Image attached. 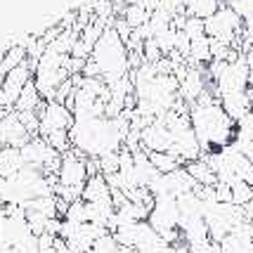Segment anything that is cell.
Listing matches in <instances>:
<instances>
[{"label":"cell","instance_id":"19","mask_svg":"<svg viewBox=\"0 0 253 253\" xmlns=\"http://www.w3.org/2000/svg\"><path fill=\"white\" fill-rule=\"evenodd\" d=\"M62 220H69V222H76V225H83V222H90V213H88V204L83 199H78L74 204H69L66 209L64 218Z\"/></svg>","mask_w":253,"mask_h":253},{"label":"cell","instance_id":"17","mask_svg":"<svg viewBox=\"0 0 253 253\" xmlns=\"http://www.w3.org/2000/svg\"><path fill=\"white\" fill-rule=\"evenodd\" d=\"M149 161H152V166H154L161 175L175 173L177 168H182V166H185L175 154H170V152H152V154H149Z\"/></svg>","mask_w":253,"mask_h":253},{"label":"cell","instance_id":"1","mask_svg":"<svg viewBox=\"0 0 253 253\" xmlns=\"http://www.w3.org/2000/svg\"><path fill=\"white\" fill-rule=\"evenodd\" d=\"M189 121H192V130L197 135V142L201 144L204 154L230 147L237 137V123L225 114L220 99L215 97L211 85L189 107Z\"/></svg>","mask_w":253,"mask_h":253},{"label":"cell","instance_id":"27","mask_svg":"<svg viewBox=\"0 0 253 253\" xmlns=\"http://www.w3.org/2000/svg\"><path fill=\"white\" fill-rule=\"evenodd\" d=\"M244 215H246V222H251L253 225V201L249 206H244Z\"/></svg>","mask_w":253,"mask_h":253},{"label":"cell","instance_id":"29","mask_svg":"<svg viewBox=\"0 0 253 253\" xmlns=\"http://www.w3.org/2000/svg\"><path fill=\"white\" fill-rule=\"evenodd\" d=\"M244 57H246V64H249V69L253 71V50H249V52H246Z\"/></svg>","mask_w":253,"mask_h":253},{"label":"cell","instance_id":"10","mask_svg":"<svg viewBox=\"0 0 253 253\" xmlns=\"http://www.w3.org/2000/svg\"><path fill=\"white\" fill-rule=\"evenodd\" d=\"M220 104H222V109H225V114H227L234 123L244 121V119L253 111V102H251V97H249V92H232V95H222Z\"/></svg>","mask_w":253,"mask_h":253},{"label":"cell","instance_id":"13","mask_svg":"<svg viewBox=\"0 0 253 253\" xmlns=\"http://www.w3.org/2000/svg\"><path fill=\"white\" fill-rule=\"evenodd\" d=\"M22 168L24 159L17 147H0V177H14Z\"/></svg>","mask_w":253,"mask_h":253},{"label":"cell","instance_id":"20","mask_svg":"<svg viewBox=\"0 0 253 253\" xmlns=\"http://www.w3.org/2000/svg\"><path fill=\"white\" fill-rule=\"evenodd\" d=\"M251 201H253V185L237 180V182L232 185V204L244 209V206H249Z\"/></svg>","mask_w":253,"mask_h":253},{"label":"cell","instance_id":"12","mask_svg":"<svg viewBox=\"0 0 253 253\" xmlns=\"http://www.w3.org/2000/svg\"><path fill=\"white\" fill-rule=\"evenodd\" d=\"M26 62H29V50L24 43H14L5 47V52L0 55V78H5L12 69L26 64Z\"/></svg>","mask_w":253,"mask_h":253},{"label":"cell","instance_id":"31","mask_svg":"<svg viewBox=\"0 0 253 253\" xmlns=\"http://www.w3.org/2000/svg\"><path fill=\"white\" fill-rule=\"evenodd\" d=\"M249 85H251V88H253V71H251V78H249Z\"/></svg>","mask_w":253,"mask_h":253},{"label":"cell","instance_id":"8","mask_svg":"<svg viewBox=\"0 0 253 253\" xmlns=\"http://www.w3.org/2000/svg\"><path fill=\"white\" fill-rule=\"evenodd\" d=\"M31 137L33 135L24 128V123L17 111H10L0 121V147H17V149H22Z\"/></svg>","mask_w":253,"mask_h":253},{"label":"cell","instance_id":"22","mask_svg":"<svg viewBox=\"0 0 253 253\" xmlns=\"http://www.w3.org/2000/svg\"><path fill=\"white\" fill-rule=\"evenodd\" d=\"M99 164V175H114L119 173V166H121V159H119V152H111V154H104L97 159Z\"/></svg>","mask_w":253,"mask_h":253},{"label":"cell","instance_id":"15","mask_svg":"<svg viewBox=\"0 0 253 253\" xmlns=\"http://www.w3.org/2000/svg\"><path fill=\"white\" fill-rule=\"evenodd\" d=\"M45 104L43 95L38 92V88H36V83H29L26 88H24V92L19 95V99H17V104H14V111L17 114H24V111H41V107Z\"/></svg>","mask_w":253,"mask_h":253},{"label":"cell","instance_id":"9","mask_svg":"<svg viewBox=\"0 0 253 253\" xmlns=\"http://www.w3.org/2000/svg\"><path fill=\"white\" fill-rule=\"evenodd\" d=\"M140 147L147 154H152V152H170L173 135H170V130L161 121H154L152 126H147L140 132Z\"/></svg>","mask_w":253,"mask_h":253},{"label":"cell","instance_id":"5","mask_svg":"<svg viewBox=\"0 0 253 253\" xmlns=\"http://www.w3.org/2000/svg\"><path fill=\"white\" fill-rule=\"evenodd\" d=\"M180 220H182V215H180V209H177V199L170 197V194H166V197H156L154 199V209L149 213V225H152V230L164 239L166 234H170V232L180 230Z\"/></svg>","mask_w":253,"mask_h":253},{"label":"cell","instance_id":"2","mask_svg":"<svg viewBox=\"0 0 253 253\" xmlns=\"http://www.w3.org/2000/svg\"><path fill=\"white\" fill-rule=\"evenodd\" d=\"M90 62L97 66L99 78L111 85L116 81H121L130 74V59H128V47L121 38L116 36L114 26H107V31L102 33L99 43L95 45L92 55H90Z\"/></svg>","mask_w":253,"mask_h":253},{"label":"cell","instance_id":"21","mask_svg":"<svg viewBox=\"0 0 253 253\" xmlns=\"http://www.w3.org/2000/svg\"><path fill=\"white\" fill-rule=\"evenodd\" d=\"M119 251H121V246L116 242V237L111 232H107V234H102L97 242L92 244V251L90 253H119Z\"/></svg>","mask_w":253,"mask_h":253},{"label":"cell","instance_id":"16","mask_svg":"<svg viewBox=\"0 0 253 253\" xmlns=\"http://www.w3.org/2000/svg\"><path fill=\"white\" fill-rule=\"evenodd\" d=\"M222 7L220 0H187V5H185V14L187 17H197V19H209L213 17L215 12Z\"/></svg>","mask_w":253,"mask_h":253},{"label":"cell","instance_id":"23","mask_svg":"<svg viewBox=\"0 0 253 253\" xmlns=\"http://www.w3.org/2000/svg\"><path fill=\"white\" fill-rule=\"evenodd\" d=\"M182 31H185V36H187L189 41L204 38V36H206V22H204V19H197V17H187Z\"/></svg>","mask_w":253,"mask_h":253},{"label":"cell","instance_id":"14","mask_svg":"<svg viewBox=\"0 0 253 253\" xmlns=\"http://www.w3.org/2000/svg\"><path fill=\"white\" fill-rule=\"evenodd\" d=\"M185 170H187L192 180L197 182L199 187H215L218 185V177L213 173V168H211L204 159H197V161H192V164L185 166Z\"/></svg>","mask_w":253,"mask_h":253},{"label":"cell","instance_id":"30","mask_svg":"<svg viewBox=\"0 0 253 253\" xmlns=\"http://www.w3.org/2000/svg\"><path fill=\"white\" fill-rule=\"evenodd\" d=\"M119 253H137V249H135V246H121Z\"/></svg>","mask_w":253,"mask_h":253},{"label":"cell","instance_id":"4","mask_svg":"<svg viewBox=\"0 0 253 253\" xmlns=\"http://www.w3.org/2000/svg\"><path fill=\"white\" fill-rule=\"evenodd\" d=\"M22 159L24 166H31V168H38L43 170L45 175H57L59 173V166H62V154L55 152L45 137L41 135H33L29 142L24 144L22 149Z\"/></svg>","mask_w":253,"mask_h":253},{"label":"cell","instance_id":"26","mask_svg":"<svg viewBox=\"0 0 253 253\" xmlns=\"http://www.w3.org/2000/svg\"><path fill=\"white\" fill-rule=\"evenodd\" d=\"M215 197H218L220 204H232V187L225 185V182H218L215 185Z\"/></svg>","mask_w":253,"mask_h":253},{"label":"cell","instance_id":"28","mask_svg":"<svg viewBox=\"0 0 253 253\" xmlns=\"http://www.w3.org/2000/svg\"><path fill=\"white\" fill-rule=\"evenodd\" d=\"M38 253H57V249H55V244L52 246H38Z\"/></svg>","mask_w":253,"mask_h":253},{"label":"cell","instance_id":"11","mask_svg":"<svg viewBox=\"0 0 253 253\" xmlns=\"http://www.w3.org/2000/svg\"><path fill=\"white\" fill-rule=\"evenodd\" d=\"M83 201L85 204H97V206H114L111 201V189L107 185V177L104 175H92L85 182V189H83Z\"/></svg>","mask_w":253,"mask_h":253},{"label":"cell","instance_id":"3","mask_svg":"<svg viewBox=\"0 0 253 253\" xmlns=\"http://www.w3.org/2000/svg\"><path fill=\"white\" fill-rule=\"evenodd\" d=\"M242 31H244L242 17L227 5H222L213 17L206 19V36L211 41L227 45V47H234L239 52H242Z\"/></svg>","mask_w":253,"mask_h":253},{"label":"cell","instance_id":"6","mask_svg":"<svg viewBox=\"0 0 253 253\" xmlns=\"http://www.w3.org/2000/svg\"><path fill=\"white\" fill-rule=\"evenodd\" d=\"M31 81H33V62H26V64L12 69L0 83V107L7 111H14L17 99H19V95Z\"/></svg>","mask_w":253,"mask_h":253},{"label":"cell","instance_id":"7","mask_svg":"<svg viewBox=\"0 0 253 253\" xmlns=\"http://www.w3.org/2000/svg\"><path fill=\"white\" fill-rule=\"evenodd\" d=\"M38 116H41V137L45 135H50V132H57V130H71V126H74V111L69 109L66 104H59L55 99H50V102H45L41 111H38Z\"/></svg>","mask_w":253,"mask_h":253},{"label":"cell","instance_id":"24","mask_svg":"<svg viewBox=\"0 0 253 253\" xmlns=\"http://www.w3.org/2000/svg\"><path fill=\"white\" fill-rule=\"evenodd\" d=\"M227 7L237 12L242 17V22H251L253 19V0H227Z\"/></svg>","mask_w":253,"mask_h":253},{"label":"cell","instance_id":"18","mask_svg":"<svg viewBox=\"0 0 253 253\" xmlns=\"http://www.w3.org/2000/svg\"><path fill=\"white\" fill-rule=\"evenodd\" d=\"M149 17H152V12L144 10L142 5H126L123 7V19L128 22L132 31H137V29H142L149 24Z\"/></svg>","mask_w":253,"mask_h":253},{"label":"cell","instance_id":"25","mask_svg":"<svg viewBox=\"0 0 253 253\" xmlns=\"http://www.w3.org/2000/svg\"><path fill=\"white\" fill-rule=\"evenodd\" d=\"M161 59H164V52H161L159 43H156L154 38L144 41V62H147V64H156V62H161Z\"/></svg>","mask_w":253,"mask_h":253}]
</instances>
